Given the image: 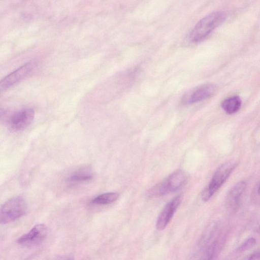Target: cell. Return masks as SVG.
<instances>
[{"instance_id":"obj_1","label":"cell","mask_w":260,"mask_h":260,"mask_svg":"<svg viewBox=\"0 0 260 260\" xmlns=\"http://www.w3.org/2000/svg\"><path fill=\"white\" fill-rule=\"evenodd\" d=\"M225 18L221 11L212 12L201 19L191 30L189 38L192 42H199L206 38Z\"/></svg>"},{"instance_id":"obj_2","label":"cell","mask_w":260,"mask_h":260,"mask_svg":"<svg viewBox=\"0 0 260 260\" xmlns=\"http://www.w3.org/2000/svg\"><path fill=\"white\" fill-rule=\"evenodd\" d=\"M238 164L236 160H231L221 165L216 170L208 186L202 193L203 201L207 202L212 197L225 182Z\"/></svg>"},{"instance_id":"obj_3","label":"cell","mask_w":260,"mask_h":260,"mask_svg":"<svg viewBox=\"0 0 260 260\" xmlns=\"http://www.w3.org/2000/svg\"><path fill=\"white\" fill-rule=\"evenodd\" d=\"M27 208L26 201L21 197L12 198L3 204L0 210V222L6 224L23 216Z\"/></svg>"},{"instance_id":"obj_4","label":"cell","mask_w":260,"mask_h":260,"mask_svg":"<svg viewBox=\"0 0 260 260\" xmlns=\"http://www.w3.org/2000/svg\"><path fill=\"white\" fill-rule=\"evenodd\" d=\"M187 182V177L185 172L178 170L156 184L149 191L152 196H161L175 192L183 187Z\"/></svg>"},{"instance_id":"obj_5","label":"cell","mask_w":260,"mask_h":260,"mask_svg":"<svg viewBox=\"0 0 260 260\" xmlns=\"http://www.w3.org/2000/svg\"><path fill=\"white\" fill-rule=\"evenodd\" d=\"M35 117L32 108H26L14 112L8 120V127L12 131H21L26 128L32 122Z\"/></svg>"},{"instance_id":"obj_6","label":"cell","mask_w":260,"mask_h":260,"mask_svg":"<svg viewBox=\"0 0 260 260\" xmlns=\"http://www.w3.org/2000/svg\"><path fill=\"white\" fill-rule=\"evenodd\" d=\"M47 228L44 224L35 225L27 233L17 240V243L26 247H32L41 243L46 238Z\"/></svg>"},{"instance_id":"obj_7","label":"cell","mask_w":260,"mask_h":260,"mask_svg":"<svg viewBox=\"0 0 260 260\" xmlns=\"http://www.w3.org/2000/svg\"><path fill=\"white\" fill-rule=\"evenodd\" d=\"M182 199V195H178L165 205L156 219L155 227L158 231H161L167 227L181 203Z\"/></svg>"},{"instance_id":"obj_8","label":"cell","mask_w":260,"mask_h":260,"mask_svg":"<svg viewBox=\"0 0 260 260\" xmlns=\"http://www.w3.org/2000/svg\"><path fill=\"white\" fill-rule=\"evenodd\" d=\"M35 65L34 61L28 62L7 76L1 82V91L10 88L24 79L31 72Z\"/></svg>"},{"instance_id":"obj_9","label":"cell","mask_w":260,"mask_h":260,"mask_svg":"<svg viewBox=\"0 0 260 260\" xmlns=\"http://www.w3.org/2000/svg\"><path fill=\"white\" fill-rule=\"evenodd\" d=\"M216 90V87L212 84H206L197 87L187 93L183 102L187 104H193L204 100L212 96Z\"/></svg>"},{"instance_id":"obj_10","label":"cell","mask_w":260,"mask_h":260,"mask_svg":"<svg viewBox=\"0 0 260 260\" xmlns=\"http://www.w3.org/2000/svg\"><path fill=\"white\" fill-rule=\"evenodd\" d=\"M246 187L244 181H240L236 183L229 191L226 197L227 205L233 209L238 205L240 199Z\"/></svg>"},{"instance_id":"obj_11","label":"cell","mask_w":260,"mask_h":260,"mask_svg":"<svg viewBox=\"0 0 260 260\" xmlns=\"http://www.w3.org/2000/svg\"><path fill=\"white\" fill-rule=\"evenodd\" d=\"M93 178L92 170L87 168L79 169L72 173L68 178L69 184L74 185L89 182Z\"/></svg>"},{"instance_id":"obj_12","label":"cell","mask_w":260,"mask_h":260,"mask_svg":"<svg viewBox=\"0 0 260 260\" xmlns=\"http://www.w3.org/2000/svg\"><path fill=\"white\" fill-rule=\"evenodd\" d=\"M241 104L240 97L233 96L224 100L221 103V107L227 114H232L240 109Z\"/></svg>"},{"instance_id":"obj_13","label":"cell","mask_w":260,"mask_h":260,"mask_svg":"<svg viewBox=\"0 0 260 260\" xmlns=\"http://www.w3.org/2000/svg\"><path fill=\"white\" fill-rule=\"evenodd\" d=\"M119 196V194L117 192H110L104 193L93 198L91 202L94 205L110 204L116 201L118 199Z\"/></svg>"},{"instance_id":"obj_14","label":"cell","mask_w":260,"mask_h":260,"mask_svg":"<svg viewBox=\"0 0 260 260\" xmlns=\"http://www.w3.org/2000/svg\"><path fill=\"white\" fill-rule=\"evenodd\" d=\"M256 243V239L253 237H250L246 240L239 247L240 251H245L253 247Z\"/></svg>"},{"instance_id":"obj_15","label":"cell","mask_w":260,"mask_h":260,"mask_svg":"<svg viewBox=\"0 0 260 260\" xmlns=\"http://www.w3.org/2000/svg\"><path fill=\"white\" fill-rule=\"evenodd\" d=\"M54 260H74V257L73 255L66 254L59 256Z\"/></svg>"},{"instance_id":"obj_16","label":"cell","mask_w":260,"mask_h":260,"mask_svg":"<svg viewBox=\"0 0 260 260\" xmlns=\"http://www.w3.org/2000/svg\"><path fill=\"white\" fill-rule=\"evenodd\" d=\"M249 260H260V252H257L252 254Z\"/></svg>"},{"instance_id":"obj_17","label":"cell","mask_w":260,"mask_h":260,"mask_svg":"<svg viewBox=\"0 0 260 260\" xmlns=\"http://www.w3.org/2000/svg\"><path fill=\"white\" fill-rule=\"evenodd\" d=\"M257 231L258 233H260V225H259V226L258 227V229H257Z\"/></svg>"},{"instance_id":"obj_18","label":"cell","mask_w":260,"mask_h":260,"mask_svg":"<svg viewBox=\"0 0 260 260\" xmlns=\"http://www.w3.org/2000/svg\"><path fill=\"white\" fill-rule=\"evenodd\" d=\"M258 192L259 194L260 195V186H259V187L258 188Z\"/></svg>"}]
</instances>
